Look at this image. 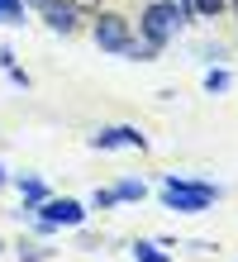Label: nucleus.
Wrapping results in <instances>:
<instances>
[{
  "label": "nucleus",
  "instance_id": "1",
  "mask_svg": "<svg viewBox=\"0 0 238 262\" xmlns=\"http://www.w3.org/2000/svg\"><path fill=\"white\" fill-rule=\"evenodd\" d=\"M214 200H219V186H210V181H186L177 172L162 177V205L177 214H205Z\"/></svg>",
  "mask_w": 238,
  "mask_h": 262
},
{
  "label": "nucleus",
  "instance_id": "2",
  "mask_svg": "<svg viewBox=\"0 0 238 262\" xmlns=\"http://www.w3.org/2000/svg\"><path fill=\"white\" fill-rule=\"evenodd\" d=\"M181 24H186V14L177 10V0H153V5L143 10V19H138V29H143V43H153L157 53L167 48V38L177 34Z\"/></svg>",
  "mask_w": 238,
  "mask_h": 262
},
{
  "label": "nucleus",
  "instance_id": "3",
  "mask_svg": "<svg viewBox=\"0 0 238 262\" xmlns=\"http://www.w3.org/2000/svg\"><path fill=\"white\" fill-rule=\"evenodd\" d=\"M34 220L53 224V229H72V224L86 220V205H81V200H72V195H48V200L34 205Z\"/></svg>",
  "mask_w": 238,
  "mask_h": 262
},
{
  "label": "nucleus",
  "instance_id": "4",
  "mask_svg": "<svg viewBox=\"0 0 238 262\" xmlns=\"http://www.w3.org/2000/svg\"><path fill=\"white\" fill-rule=\"evenodd\" d=\"M91 38H95V48H105V53H119L124 43H129V19L124 14H95V24H91Z\"/></svg>",
  "mask_w": 238,
  "mask_h": 262
},
{
  "label": "nucleus",
  "instance_id": "5",
  "mask_svg": "<svg viewBox=\"0 0 238 262\" xmlns=\"http://www.w3.org/2000/svg\"><path fill=\"white\" fill-rule=\"evenodd\" d=\"M43 24L53 29V34H76V24H81V10L72 5V0H43Z\"/></svg>",
  "mask_w": 238,
  "mask_h": 262
},
{
  "label": "nucleus",
  "instance_id": "6",
  "mask_svg": "<svg viewBox=\"0 0 238 262\" xmlns=\"http://www.w3.org/2000/svg\"><path fill=\"white\" fill-rule=\"evenodd\" d=\"M91 148H148V138H143L134 124H115V129L91 134Z\"/></svg>",
  "mask_w": 238,
  "mask_h": 262
},
{
  "label": "nucleus",
  "instance_id": "7",
  "mask_svg": "<svg viewBox=\"0 0 238 262\" xmlns=\"http://www.w3.org/2000/svg\"><path fill=\"white\" fill-rule=\"evenodd\" d=\"M19 195H24V205H29V210H34V205H38V200H48V186H43V181H38V177H19Z\"/></svg>",
  "mask_w": 238,
  "mask_h": 262
},
{
  "label": "nucleus",
  "instance_id": "8",
  "mask_svg": "<svg viewBox=\"0 0 238 262\" xmlns=\"http://www.w3.org/2000/svg\"><path fill=\"white\" fill-rule=\"evenodd\" d=\"M119 57H129V62H153V57H157V48H153V43H124V48H119Z\"/></svg>",
  "mask_w": 238,
  "mask_h": 262
},
{
  "label": "nucleus",
  "instance_id": "9",
  "mask_svg": "<svg viewBox=\"0 0 238 262\" xmlns=\"http://www.w3.org/2000/svg\"><path fill=\"white\" fill-rule=\"evenodd\" d=\"M110 191H115V200H143V195H148V186L134 181V177H124L119 186H110Z\"/></svg>",
  "mask_w": 238,
  "mask_h": 262
},
{
  "label": "nucleus",
  "instance_id": "10",
  "mask_svg": "<svg viewBox=\"0 0 238 262\" xmlns=\"http://www.w3.org/2000/svg\"><path fill=\"white\" fill-rule=\"evenodd\" d=\"M229 86H233V76L224 67H210V72H205V91H210V96H219V91H229Z\"/></svg>",
  "mask_w": 238,
  "mask_h": 262
},
{
  "label": "nucleus",
  "instance_id": "11",
  "mask_svg": "<svg viewBox=\"0 0 238 262\" xmlns=\"http://www.w3.org/2000/svg\"><path fill=\"white\" fill-rule=\"evenodd\" d=\"M0 19L5 24H24V0H0Z\"/></svg>",
  "mask_w": 238,
  "mask_h": 262
},
{
  "label": "nucleus",
  "instance_id": "12",
  "mask_svg": "<svg viewBox=\"0 0 238 262\" xmlns=\"http://www.w3.org/2000/svg\"><path fill=\"white\" fill-rule=\"evenodd\" d=\"M134 257L138 262H171L167 253H157V243H134Z\"/></svg>",
  "mask_w": 238,
  "mask_h": 262
},
{
  "label": "nucleus",
  "instance_id": "13",
  "mask_svg": "<svg viewBox=\"0 0 238 262\" xmlns=\"http://www.w3.org/2000/svg\"><path fill=\"white\" fill-rule=\"evenodd\" d=\"M91 205H95V210H110V205H119V200H115V191L105 186V191H95V195H91Z\"/></svg>",
  "mask_w": 238,
  "mask_h": 262
},
{
  "label": "nucleus",
  "instance_id": "14",
  "mask_svg": "<svg viewBox=\"0 0 238 262\" xmlns=\"http://www.w3.org/2000/svg\"><path fill=\"white\" fill-rule=\"evenodd\" d=\"M229 0H196V14H219Z\"/></svg>",
  "mask_w": 238,
  "mask_h": 262
},
{
  "label": "nucleus",
  "instance_id": "15",
  "mask_svg": "<svg viewBox=\"0 0 238 262\" xmlns=\"http://www.w3.org/2000/svg\"><path fill=\"white\" fill-rule=\"evenodd\" d=\"M177 10H181L186 19H190V14H196V0H177Z\"/></svg>",
  "mask_w": 238,
  "mask_h": 262
},
{
  "label": "nucleus",
  "instance_id": "16",
  "mask_svg": "<svg viewBox=\"0 0 238 262\" xmlns=\"http://www.w3.org/2000/svg\"><path fill=\"white\" fill-rule=\"evenodd\" d=\"M72 5H76V10H95L100 0H72Z\"/></svg>",
  "mask_w": 238,
  "mask_h": 262
},
{
  "label": "nucleus",
  "instance_id": "17",
  "mask_svg": "<svg viewBox=\"0 0 238 262\" xmlns=\"http://www.w3.org/2000/svg\"><path fill=\"white\" fill-rule=\"evenodd\" d=\"M5 181H10V177H5V167H0V186H5Z\"/></svg>",
  "mask_w": 238,
  "mask_h": 262
},
{
  "label": "nucleus",
  "instance_id": "18",
  "mask_svg": "<svg viewBox=\"0 0 238 262\" xmlns=\"http://www.w3.org/2000/svg\"><path fill=\"white\" fill-rule=\"evenodd\" d=\"M29 5H43V0H29Z\"/></svg>",
  "mask_w": 238,
  "mask_h": 262
},
{
  "label": "nucleus",
  "instance_id": "19",
  "mask_svg": "<svg viewBox=\"0 0 238 262\" xmlns=\"http://www.w3.org/2000/svg\"><path fill=\"white\" fill-rule=\"evenodd\" d=\"M233 14H238V0H233Z\"/></svg>",
  "mask_w": 238,
  "mask_h": 262
},
{
  "label": "nucleus",
  "instance_id": "20",
  "mask_svg": "<svg viewBox=\"0 0 238 262\" xmlns=\"http://www.w3.org/2000/svg\"><path fill=\"white\" fill-rule=\"evenodd\" d=\"M0 248H5V243H0Z\"/></svg>",
  "mask_w": 238,
  "mask_h": 262
},
{
  "label": "nucleus",
  "instance_id": "21",
  "mask_svg": "<svg viewBox=\"0 0 238 262\" xmlns=\"http://www.w3.org/2000/svg\"><path fill=\"white\" fill-rule=\"evenodd\" d=\"M0 24H5V19H0Z\"/></svg>",
  "mask_w": 238,
  "mask_h": 262
}]
</instances>
